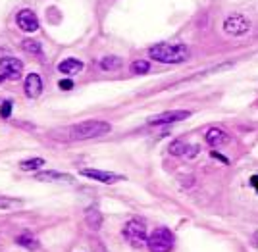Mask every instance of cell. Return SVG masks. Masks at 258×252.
<instances>
[{
	"instance_id": "6da1fadb",
	"label": "cell",
	"mask_w": 258,
	"mask_h": 252,
	"mask_svg": "<svg viewBox=\"0 0 258 252\" xmlns=\"http://www.w3.org/2000/svg\"><path fill=\"white\" fill-rule=\"evenodd\" d=\"M110 133V123L106 121H83V123H76L72 127L66 129H58L52 133L58 141H89V139H97Z\"/></svg>"
},
{
	"instance_id": "7a4b0ae2",
	"label": "cell",
	"mask_w": 258,
	"mask_h": 252,
	"mask_svg": "<svg viewBox=\"0 0 258 252\" xmlns=\"http://www.w3.org/2000/svg\"><path fill=\"white\" fill-rule=\"evenodd\" d=\"M149 56L162 64H181L189 58V50L185 44L160 43L149 48Z\"/></svg>"
},
{
	"instance_id": "3957f363",
	"label": "cell",
	"mask_w": 258,
	"mask_h": 252,
	"mask_svg": "<svg viewBox=\"0 0 258 252\" xmlns=\"http://www.w3.org/2000/svg\"><path fill=\"white\" fill-rule=\"evenodd\" d=\"M147 246L151 252H172L173 233L166 227H158L156 231H152V235L147 241Z\"/></svg>"
},
{
	"instance_id": "277c9868",
	"label": "cell",
	"mask_w": 258,
	"mask_h": 252,
	"mask_svg": "<svg viewBox=\"0 0 258 252\" xmlns=\"http://www.w3.org/2000/svg\"><path fill=\"white\" fill-rule=\"evenodd\" d=\"M123 235L135 246H143V244H147V241H149L147 227H145V223L141 219H131V221H127L125 227H123Z\"/></svg>"
},
{
	"instance_id": "5b68a950",
	"label": "cell",
	"mask_w": 258,
	"mask_h": 252,
	"mask_svg": "<svg viewBox=\"0 0 258 252\" xmlns=\"http://www.w3.org/2000/svg\"><path fill=\"white\" fill-rule=\"evenodd\" d=\"M224 31L231 37H241V35H247L250 31V22H248L245 16H239L233 14L229 16L226 22H224Z\"/></svg>"
},
{
	"instance_id": "8992f818",
	"label": "cell",
	"mask_w": 258,
	"mask_h": 252,
	"mask_svg": "<svg viewBox=\"0 0 258 252\" xmlns=\"http://www.w3.org/2000/svg\"><path fill=\"white\" fill-rule=\"evenodd\" d=\"M191 116V112L187 110H172V112H162V114H156L149 118V125H168V123H177L181 120H187Z\"/></svg>"
},
{
	"instance_id": "52a82bcc",
	"label": "cell",
	"mask_w": 258,
	"mask_h": 252,
	"mask_svg": "<svg viewBox=\"0 0 258 252\" xmlns=\"http://www.w3.org/2000/svg\"><path fill=\"white\" fill-rule=\"evenodd\" d=\"M0 71L8 79H20L23 71V64L14 56H6V58H0Z\"/></svg>"
},
{
	"instance_id": "ba28073f",
	"label": "cell",
	"mask_w": 258,
	"mask_h": 252,
	"mask_svg": "<svg viewBox=\"0 0 258 252\" xmlns=\"http://www.w3.org/2000/svg\"><path fill=\"white\" fill-rule=\"evenodd\" d=\"M16 23H18V27H20L22 31H25V33H33V31H37V29H39V20H37L35 12L29 10V8L18 12V16H16Z\"/></svg>"
},
{
	"instance_id": "9c48e42d",
	"label": "cell",
	"mask_w": 258,
	"mask_h": 252,
	"mask_svg": "<svg viewBox=\"0 0 258 252\" xmlns=\"http://www.w3.org/2000/svg\"><path fill=\"white\" fill-rule=\"evenodd\" d=\"M23 91H25V95H27L29 99L41 97V93H43V79H41V75H39V73H29V75L25 77Z\"/></svg>"
},
{
	"instance_id": "30bf717a",
	"label": "cell",
	"mask_w": 258,
	"mask_h": 252,
	"mask_svg": "<svg viewBox=\"0 0 258 252\" xmlns=\"http://www.w3.org/2000/svg\"><path fill=\"white\" fill-rule=\"evenodd\" d=\"M83 177H89V179H95V181H100V183H114V181H119L121 177L112 174V172H102V170H93V167H85L79 172Z\"/></svg>"
},
{
	"instance_id": "8fae6325",
	"label": "cell",
	"mask_w": 258,
	"mask_h": 252,
	"mask_svg": "<svg viewBox=\"0 0 258 252\" xmlns=\"http://www.w3.org/2000/svg\"><path fill=\"white\" fill-rule=\"evenodd\" d=\"M37 181H44V183H74V177L70 174H60V172H43V174H37Z\"/></svg>"
},
{
	"instance_id": "7c38bea8",
	"label": "cell",
	"mask_w": 258,
	"mask_h": 252,
	"mask_svg": "<svg viewBox=\"0 0 258 252\" xmlns=\"http://www.w3.org/2000/svg\"><path fill=\"white\" fill-rule=\"evenodd\" d=\"M83 69V62L77 60V58H66L58 64V71L64 73V75H76Z\"/></svg>"
},
{
	"instance_id": "4fadbf2b",
	"label": "cell",
	"mask_w": 258,
	"mask_h": 252,
	"mask_svg": "<svg viewBox=\"0 0 258 252\" xmlns=\"http://www.w3.org/2000/svg\"><path fill=\"white\" fill-rule=\"evenodd\" d=\"M229 141V135L224 133L222 129H218V127H212V129H208L206 131V143L210 144V146H222V144H226Z\"/></svg>"
},
{
	"instance_id": "5bb4252c",
	"label": "cell",
	"mask_w": 258,
	"mask_h": 252,
	"mask_svg": "<svg viewBox=\"0 0 258 252\" xmlns=\"http://www.w3.org/2000/svg\"><path fill=\"white\" fill-rule=\"evenodd\" d=\"M23 202L22 198H12V197H4L0 195V210H20L23 208Z\"/></svg>"
},
{
	"instance_id": "9a60e30c",
	"label": "cell",
	"mask_w": 258,
	"mask_h": 252,
	"mask_svg": "<svg viewBox=\"0 0 258 252\" xmlns=\"http://www.w3.org/2000/svg\"><path fill=\"white\" fill-rule=\"evenodd\" d=\"M98 67L104 69V71H112V69H119L121 67V58L118 56H106L98 62Z\"/></svg>"
},
{
	"instance_id": "2e32d148",
	"label": "cell",
	"mask_w": 258,
	"mask_h": 252,
	"mask_svg": "<svg viewBox=\"0 0 258 252\" xmlns=\"http://www.w3.org/2000/svg\"><path fill=\"white\" fill-rule=\"evenodd\" d=\"M43 165V158H29V160H23L22 164H20V170H23V172H35V170H41Z\"/></svg>"
},
{
	"instance_id": "e0dca14e",
	"label": "cell",
	"mask_w": 258,
	"mask_h": 252,
	"mask_svg": "<svg viewBox=\"0 0 258 252\" xmlns=\"http://www.w3.org/2000/svg\"><path fill=\"white\" fill-rule=\"evenodd\" d=\"M22 48L25 52H29L33 56H43V48H41V44L37 43V41H31V39H25L22 43Z\"/></svg>"
},
{
	"instance_id": "ac0fdd59",
	"label": "cell",
	"mask_w": 258,
	"mask_h": 252,
	"mask_svg": "<svg viewBox=\"0 0 258 252\" xmlns=\"http://www.w3.org/2000/svg\"><path fill=\"white\" fill-rule=\"evenodd\" d=\"M16 242H18V244H22V246H25V248H29V250H37V248H39V241H35L29 233L20 235V237L16 239Z\"/></svg>"
},
{
	"instance_id": "d6986e66",
	"label": "cell",
	"mask_w": 258,
	"mask_h": 252,
	"mask_svg": "<svg viewBox=\"0 0 258 252\" xmlns=\"http://www.w3.org/2000/svg\"><path fill=\"white\" fill-rule=\"evenodd\" d=\"M85 219H87V223L91 225V227H100V223H102V218H100V212H97L95 208H91V210H87V216H85Z\"/></svg>"
},
{
	"instance_id": "ffe728a7",
	"label": "cell",
	"mask_w": 258,
	"mask_h": 252,
	"mask_svg": "<svg viewBox=\"0 0 258 252\" xmlns=\"http://www.w3.org/2000/svg\"><path fill=\"white\" fill-rule=\"evenodd\" d=\"M168 150H170L172 156H183L185 150H187V143H185V141H173Z\"/></svg>"
},
{
	"instance_id": "44dd1931",
	"label": "cell",
	"mask_w": 258,
	"mask_h": 252,
	"mask_svg": "<svg viewBox=\"0 0 258 252\" xmlns=\"http://www.w3.org/2000/svg\"><path fill=\"white\" fill-rule=\"evenodd\" d=\"M131 69H133L135 73H147V71L151 69V64H149V62H145V60H137V62H133Z\"/></svg>"
},
{
	"instance_id": "7402d4cb",
	"label": "cell",
	"mask_w": 258,
	"mask_h": 252,
	"mask_svg": "<svg viewBox=\"0 0 258 252\" xmlns=\"http://www.w3.org/2000/svg\"><path fill=\"white\" fill-rule=\"evenodd\" d=\"M199 150H201V148H199L197 144H187V150H185V154H183V156H185L187 160H193V158H197Z\"/></svg>"
},
{
	"instance_id": "603a6c76",
	"label": "cell",
	"mask_w": 258,
	"mask_h": 252,
	"mask_svg": "<svg viewBox=\"0 0 258 252\" xmlns=\"http://www.w3.org/2000/svg\"><path fill=\"white\" fill-rule=\"evenodd\" d=\"M0 116H2V118H10L12 116V100H6V102L2 104V108H0Z\"/></svg>"
},
{
	"instance_id": "cb8c5ba5",
	"label": "cell",
	"mask_w": 258,
	"mask_h": 252,
	"mask_svg": "<svg viewBox=\"0 0 258 252\" xmlns=\"http://www.w3.org/2000/svg\"><path fill=\"white\" fill-rule=\"evenodd\" d=\"M58 85H60V89H62V91H70V89L74 87V81H72V79H62Z\"/></svg>"
},
{
	"instance_id": "d4e9b609",
	"label": "cell",
	"mask_w": 258,
	"mask_h": 252,
	"mask_svg": "<svg viewBox=\"0 0 258 252\" xmlns=\"http://www.w3.org/2000/svg\"><path fill=\"white\" fill-rule=\"evenodd\" d=\"M212 156H214V158H218V160H222L224 164H227V158H224V156H220V152H212Z\"/></svg>"
},
{
	"instance_id": "484cf974",
	"label": "cell",
	"mask_w": 258,
	"mask_h": 252,
	"mask_svg": "<svg viewBox=\"0 0 258 252\" xmlns=\"http://www.w3.org/2000/svg\"><path fill=\"white\" fill-rule=\"evenodd\" d=\"M250 183H252V187H254V189H258V176L250 177Z\"/></svg>"
},
{
	"instance_id": "4316f807",
	"label": "cell",
	"mask_w": 258,
	"mask_h": 252,
	"mask_svg": "<svg viewBox=\"0 0 258 252\" xmlns=\"http://www.w3.org/2000/svg\"><path fill=\"white\" fill-rule=\"evenodd\" d=\"M2 79H4V75H0V81H2Z\"/></svg>"
}]
</instances>
